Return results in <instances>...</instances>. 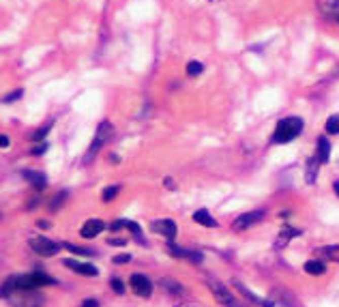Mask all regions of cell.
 Segmentation results:
<instances>
[{
  "label": "cell",
  "instance_id": "d6986e66",
  "mask_svg": "<svg viewBox=\"0 0 339 307\" xmlns=\"http://www.w3.org/2000/svg\"><path fill=\"white\" fill-rule=\"evenodd\" d=\"M318 164H320L318 159H309V164H307V178L305 180L309 185H314L316 178H318Z\"/></svg>",
  "mask_w": 339,
  "mask_h": 307
},
{
  "label": "cell",
  "instance_id": "52a82bcc",
  "mask_svg": "<svg viewBox=\"0 0 339 307\" xmlns=\"http://www.w3.org/2000/svg\"><path fill=\"white\" fill-rule=\"evenodd\" d=\"M208 288H210V292H213L215 299L221 303V305H234V296H232V290H228V288L223 284H219L215 282V279H208Z\"/></svg>",
  "mask_w": 339,
  "mask_h": 307
},
{
  "label": "cell",
  "instance_id": "74e56055",
  "mask_svg": "<svg viewBox=\"0 0 339 307\" xmlns=\"http://www.w3.org/2000/svg\"><path fill=\"white\" fill-rule=\"evenodd\" d=\"M333 189H335V194L339 196V180H335V185H333Z\"/></svg>",
  "mask_w": 339,
  "mask_h": 307
},
{
  "label": "cell",
  "instance_id": "9a60e30c",
  "mask_svg": "<svg viewBox=\"0 0 339 307\" xmlns=\"http://www.w3.org/2000/svg\"><path fill=\"white\" fill-rule=\"evenodd\" d=\"M298 234H300V230H296V228H290L288 223H283V232L279 234V239H277V247L288 245V241H290L292 237H298Z\"/></svg>",
  "mask_w": 339,
  "mask_h": 307
},
{
  "label": "cell",
  "instance_id": "4dcf8cb0",
  "mask_svg": "<svg viewBox=\"0 0 339 307\" xmlns=\"http://www.w3.org/2000/svg\"><path fill=\"white\" fill-rule=\"evenodd\" d=\"M65 198H67V194H60L58 198H54V200H52V206H50V209H52V211H56V209H58V206L62 204V200H65Z\"/></svg>",
  "mask_w": 339,
  "mask_h": 307
},
{
  "label": "cell",
  "instance_id": "cb8c5ba5",
  "mask_svg": "<svg viewBox=\"0 0 339 307\" xmlns=\"http://www.w3.org/2000/svg\"><path fill=\"white\" fill-rule=\"evenodd\" d=\"M202 62H198V60H191L189 62V65H187V73L189 75H200V73H202Z\"/></svg>",
  "mask_w": 339,
  "mask_h": 307
},
{
  "label": "cell",
  "instance_id": "ffe728a7",
  "mask_svg": "<svg viewBox=\"0 0 339 307\" xmlns=\"http://www.w3.org/2000/svg\"><path fill=\"white\" fill-rule=\"evenodd\" d=\"M234 286L238 288V290H241V294L243 296H247V299H249V301H253V303H260V305H264V299H258V296H255L251 290H247V288L241 284V282H234Z\"/></svg>",
  "mask_w": 339,
  "mask_h": 307
},
{
  "label": "cell",
  "instance_id": "8d00e7d4",
  "mask_svg": "<svg viewBox=\"0 0 339 307\" xmlns=\"http://www.w3.org/2000/svg\"><path fill=\"white\" fill-rule=\"evenodd\" d=\"M36 225H39V228H48L50 223H48V221H36Z\"/></svg>",
  "mask_w": 339,
  "mask_h": 307
},
{
  "label": "cell",
  "instance_id": "f546056e",
  "mask_svg": "<svg viewBox=\"0 0 339 307\" xmlns=\"http://www.w3.org/2000/svg\"><path fill=\"white\" fill-rule=\"evenodd\" d=\"M114 262H116V264H127V262H131V256H129V254H118V256L114 258Z\"/></svg>",
  "mask_w": 339,
  "mask_h": 307
},
{
  "label": "cell",
  "instance_id": "5bb4252c",
  "mask_svg": "<svg viewBox=\"0 0 339 307\" xmlns=\"http://www.w3.org/2000/svg\"><path fill=\"white\" fill-rule=\"evenodd\" d=\"M328 159H331V144H328L326 138H320V142H318V161L320 164H326Z\"/></svg>",
  "mask_w": 339,
  "mask_h": 307
},
{
  "label": "cell",
  "instance_id": "e575fe53",
  "mask_svg": "<svg viewBox=\"0 0 339 307\" xmlns=\"http://www.w3.org/2000/svg\"><path fill=\"white\" fill-rule=\"evenodd\" d=\"M82 307H99V301L97 299H86L84 303H82Z\"/></svg>",
  "mask_w": 339,
  "mask_h": 307
},
{
  "label": "cell",
  "instance_id": "ba28073f",
  "mask_svg": "<svg viewBox=\"0 0 339 307\" xmlns=\"http://www.w3.org/2000/svg\"><path fill=\"white\" fill-rule=\"evenodd\" d=\"M65 266L71 268V271H76V273H80V275H86V277H97V275H99L97 266L88 264V262H80V260L67 258V260H65Z\"/></svg>",
  "mask_w": 339,
  "mask_h": 307
},
{
  "label": "cell",
  "instance_id": "603a6c76",
  "mask_svg": "<svg viewBox=\"0 0 339 307\" xmlns=\"http://www.w3.org/2000/svg\"><path fill=\"white\" fill-rule=\"evenodd\" d=\"M65 247L71 251V254H78V256H93V251H90V249L78 247V245H73V243H65Z\"/></svg>",
  "mask_w": 339,
  "mask_h": 307
},
{
  "label": "cell",
  "instance_id": "d6a6232c",
  "mask_svg": "<svg viewBox=\"0 0 339 307\" xmlns=\"http://www.w3.org/2000/svg\"><path fill=\"white\" fill-rule=\"evenodd\" d=\"M123 225H125V219H116L112 225H109V230H112V232H116V230H121Z\"/></svg>",
  "mask_w": 339,
  "mask_h": 307
},
{
  "label": "cell",
  "instance_id": "7402d4cb",
  "mask_svg": "<svg viewBox=\"0 0 339 307\" xmlns=\"http://www.w3.org/2000/svg\"><path fill=\"white\" fill-rule=\"evenodd\" d=\"M125 225H127V228H129L131 232H133V237H135L137 241H140V243H144V239H142V228H140V225H137L135 221H131V219H125Z\"/></svg>",
  "mask_w": 339,
  "mask_h": 307
},
{
  "label": "cell",
  "instance_id": "7c38bea8",
  "mask_svg": "<svg viewBox=\"0 0 339 307\" xmlns=\"http://www.w3.org/2000/svg\"><path fill=\"white\" fill-rule=\"evenodd\" d=\"M170 254H174L176 258H187L191 262H202V254L200 251H189V249H182V247H176V245H170Z\"/></svg>",
  "mask_w": 339,
  "mask_h": 307
},
{
  "label": "cell",
  "instance_id": "83f0119b",
  "mask_svg": "<svg viewBox=\"0 0 339 307\" xmlns=\"http://www.w3.org/2000/svg\"><path fill=\"white\" fill-rule=\"evenodd\" d=\"M24 95V90H13V93H9V95H5V99H3V101L5 103H13L15 101V99H20Z\"/></svg>",
  "mask_w": 339,
  "mask_h": 307
},
{
  "label": "cell",
  "instance_id": "8fae6325",
  "mask_svg": "<svg viewBox=\"0 0 339 307\" xmlns=\"http://www.w3.org/2000/svg\"><path fill=\"white\" fill-rule=\"evenodd\" d=\"M22 176L28 180L34 189H45V185H48V178H45L41 172H34V170H24Z\"/></svg>",
  "mask_w": 339,
  "mask_h": 307
},
{
  "label": "cell",
  "instance_id": "e0dca14e",
  "mask_svg": "<svg viewBox=\"0 0 339 307\" xmlns=\"http://www.w3.org/2000/svg\"><path fill=\"white\" fill-rule=\"evenodd\" d=\"M305 273H309V275H322L324 273V271H326V266L322 264V262H320V260H307V262H305Z\"/></svg>",
  "mask_w": 339,
  "mask_h": 307
},
{
  "label": "cell",
  "instance_id": "f1b7e54d",
  "mask_svg": "<svg viewBox=\"0 0 339 307\" xmlns=\"http://www.w3.org/2000/svg\"><path fill=\"white\" fill-rule=\"evenodd\" d=\"M112 288H114L116 294H123L125 292V284L121 282V279H112Z\"/></svg>",
  "mask_w": 339,
  "mask_h": 307
},
{
  "label": "cell",
  "instance_id": "484cf974",
  "mask_svg": "<svg viewBox=\"0 0 339 307\" xmlns=\"http://www.w3.org/2000/svg\"><path fill=\"white\" fill-rule=\"evenodd\" d=\"M161 286H163V288H170V292H172V294H180V292H182V286L170 282V279H163Z\"/></svg>",
  "mask_w": 339,
  "mask_h": 307
},
{
  "label": "cell",
  "instance_id": "277c9868",
  "mask_svg": "<svg viewBox=\"0 0 339 307\" xmlns=\"http://www.w3.org/2000/svg\"><path fill=\"white\" fill-rule=\"evenodd\" d=\"M30 247H32V251H36L39 256H56L65 245H60V243H54L52 239H45V237H34V239H30Z\"/></svg>",
  "mask_w": 339,
  "mask_h": 307
},
{
  "label": "cell",
  "instance_id": "8992f818",
  "mask_svg": "<svg viewBox=\"0 0 339 307\" xmlns=\"http://www.w3.org/2000/svg\"><path fill=\"white\" fill-rule=\"evenodd\" d=\"M129 286H131V290L137 294V296H148L153 294V284H150V279L148 277H144L142 273H133L131 279H129Z\"/></svg>",
  "mask_w": 339,
  "mask_h": 307
},
{
  "label": "cell",
  "instance_id": "d590c367",
  "mask_svg": "<svg viewBox=\"0 0 339 307\" xmlns=\"http://www.w3.org/2000/svg\"><path fill=\"white\" fill-rule=\"evenodd\" d=\"M9 144H11V140H9L7 135H3V138H0V146H3V148H7Z\"/></svg>",
  "mask_w": 339,
  "mask_h": 307
},
{
  "label": "cell",
  "instance_id": "d4e9b609",
  "mask_svg": "<svg viewBox=\"0 0 339 307\" xmlns=\"http://www.w3.org/2000/svg\"><path fill=\"white\" fill-rule=\"evenodd\" d=\"M50 129H52V123H48V125H45V127H41V129H36V131L30 135V138H32L34 142H41V140L45 138V133H48Z\"/></svg>",
  "mask_w": 339,
  "mask_h": 307
},
{
  "label": "cell",
  "instance_id": "7a4b0ae2",
  "mask_svg": "<svg viewBox=\"0 0 339 307\" xmlns=\"http://www.w3.org/2000/svg\"><path fill=\"white\" fill-rule=\"evenodd\" d=\"M56 279L45 275V273H26V275H15V286L17 290H34L41 286H54Z\"/></svg>",
  "mask_w": 339,
  "mask_h": 307
},
{
  "label": "cell",
  "instance_id": "5b68a950",
  "mask_svg": "<svg viewBox=\"0 0 339 307\" xmlns=\"http://www.w3.org/2000/svg\"><path fill=\"white\" fill-rule=\"evenodd\" d=\"M264 215H267V211H251V213L238 215L232 228H234L236 232H243V230H247V228H251V225H255L258 221H262Z\"/></svg>",
  "mask_w": 339,
  "mask_h": 307
},
{
  "label": "cell",
  "instance_id": "4316f807",
  "mask_svg": "<svg viewBox=\"0 0 339 307\" xmlns=\"http://www.w3.org/2000/svg\"><path fill=\"white\" fill-rule=\"evenodd\" d=\"M116 194H118V185H112V187H107L105 191H103V202H109V200H114L116 198Z\"/></svg>",
  "mask_w": 339,
  "mask_h": 307
},
{
  "label": "cell",
  "instance_id": "f35d334b",
  "mask_svg": "<svg viewBox=\"0 0 339 307\" xmlns=\"http://www.w3.org/2000/svg\"><path fill=\"white\" fill-rule=\"evenodd\" d=\"M166 185H168V189H174V183H172V178H168V180H166Z\"/></svg>",
  "mask_w": 339,
  "mask_h": 307
},
{
  "label": "cell",
  "instance_id": "3957f363",
  "mask_svg": "<svg viewBox=\"0 0 339 307\" xmlns=\"http://www.w3.org/2000/svg\"><path fill=\"white\" fill-rule=\"evenodd\" d=\"M112 125H109L107 121H103L101 125L97 127V135H95V140H93V144L88 146V150H86V155H84V166H88L90 161H93L95 157H97V152H99V148L103 146V144L109 140V135H112Z\"/></svg>",
  "mask_w": 339,
  "mask_h": 307
},
{
  "label": "cell",
  "instance_id": "4fadbf2b",
  "mask_svg": "<svg viewBox=\"0 0 339 307\" xmlns=\"http://www.w3.org/2000/svg\"><path fill=\"white\" fill-rule=\"evenodd\" d=\"M314 256L326 258V260H333V262H339V245H324V247H318V249L314 251Z\"/></svg>",
  "mask_w": 339,
  "mask_h": 307
},
{
  "label": "cell",
  "instance_id": "836d02e7",
  "mask_svg": "<svg viewBox=\"0 0 339 307\" xmlns=\"http://www.w3.org/2000/svg\"><path fill=\"white\" fill-rule=\"evenodd\" d=\"M107 241H109V245H116V247L127 245V239H107Z\"/></svg>",
  "mask_w": 339,
  "mask_h": 307
},
{
  "label": "cell",
  "instance_id": "ac0fdd59",
  "mask_svg": "<svg viewBox=\"0 0 339 307\" xmlns=\"http://www.w3.org/2000/svg\"><path fill=\"white\" fill-rule=\"evenodd\" d=\"M271 296H273V299H277L279 303H286L288 307H294V299H292V296L288 294L286 288H275Z\"/></svg>",
  "mask_w": 339,
  "mask_h": 307
},
{
  "label": "cell",
  "instance_id": "44dd1931",
  "mask_svg": "<svg viewBox=\"0 0 339 307\" xmlns=\"http://www.w3.org/2000/svg\"><path fill=\"white\" fill-rule=\"evenodd\" d=\"M324 127H326V133H333V135L339 133V114H333L331 119L326 121Z\"/></svg>",
  "mask_w": 339,
  "mask_h": 307
},
{
  "label": "cell",
  "instance_id": "30bf717a",
  "mask_svg": "<svg viewBox=\"0 0 339 307\" xmlns=\"http://www.w3.org/2000/svg\"><path fill=\"white\" fill-rule=\"evenodd\" d=\"M153 230L155 232H161L163 237H168V239L176 237V223H174L172 219H157V221H153Z\"/></svg>",
  "mask_w": 339,
  "mask_h": 307
},
{
  "label": "cell",
  "instance_id": "1f68e13d",
  "mask_svg": "<svg viewBox=\"0 0 339 307\" xmlns=\"http://www.w3.org/2000/svg\"><path fill=\"white\" fill-rule=\"evenodd\" d=\"M45 150H48V144H41V146H34V148L30 150V152H32L34 157H39V155H43Z\"/></svg>",
  "mask_w": 339,
  "mask_h": 307
},
{
  "label": "cell",
  "instance_id": "6da1fadb",
  "mask_svg": "<svg viewBox=\"0 0 339 307\" xmlns=\"http://www.w3.org/2000/svg\"><path fill=\"white\" fill-rule=\"evenodd\" d=\"M303 127H305L303 119H298V116H288V119L279 121L277 129L273 133V142H277V144L292 142L300 131H303Z\"/></svg>",
  "mask_w": 339,
  "mask_h": 307
},
{
  "label": "cell",
  "instance_id": "2e32d148",
  "mask_svg": "<svg viewBox=\"0 0 339 307\" xmlns=\"http://www.w3.org/2000/svg\"><path fill=\"white\" fill-rule=\"evenodd\" d=\"M194 221H198L200 225H204V228H215V225H217V221L210 217L208 211H196L194 213Z\"/></svg>",
  "mask_w": 339,
  "mask_h": 307
},
{
  "label": "cell",
  "instance_id": "9c48e42d",
  "mask_svg": "<svg viewBox=\"0 0 339 307\" xmlns=\"http://www.w3.org/2000/svg\"><path fill=\"white\" fill-rule=\"evenodd\" d=\"M103 228H105V225H103L101 219H88L84 225H82L80 234H82L84 239H95L97 234H101V232H103Z\"/></svg>",
  "mask_w": 339,
  "mask_h": 307
}]
</instances>
